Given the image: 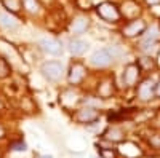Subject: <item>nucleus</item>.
Here are the masks:
<instances>
[{
  "instance_id": "f257e3e1",
  "label": "nucleus",
  "mask_w": 160,
  "mask_h": 158,
  "mask_svg": "<svg viewBox=\"0 0 160 158\" xmlns=\"http://www.w3.org/2000/svg\"><path fill=\"white\" fill-rule=\"evenodd\" d=\"M122 55V50H118L117 46H111V48H101L98 51H95L91 55L90 61L95 67H108V65L117 58Z\"/></svg>"
},
{
  "instance_id": "f03ea898",
  "label": "nucleus",
  "mask_w": 160,
  "mask_h": 158,
  "mask_svg": "<svg viewBox=\"0 0 160 158\" xmlns=\"http://www.w3.org/2000/svg\"><path fill=\"white\" fill-rule=\"evenodd\" d=\"M40 74L48 82H59L64 75V65L59 61H47L40 67Z\"/></svg>"
},
{
  "instance_id": "7ed1b4c3",
  "label": "nucleus",
  "mask_w": 160,
  "mask_h": 158,
  "mask_svg": "<svg viewBox=\"0 0 160 158\" xmlns=\"http://www.w3.org/2000/svg\"><path fill=\"white\" fill-rule=\"evenodd\" d=\"M96 13H98V16L101 19L108 21V22H117L120 18H122L120 10L112 2H102V3H99L96 7Z\"/></svg>"
},
{
  "instance_id": "20e7f679",
  "label": "nucleus",
  "mask_w": 160,
  "mask_h": 158,
  "mask_svg": "<svg viewBox=\"0 0 160 158\" xmlns=\"http://www.w3.org/2000/svg\"><path fill=\"white\" fill-rule=\"evenodd\" d=\"M141 65L138 62H131L128 64L127 67L123 69V74H122V80H123V85L131 88V86H135L139 80V77H141Z\"/></svg>"
},
{
  "instance_id": "39448f33",
  "label": "nucleus",
  "mask_w": 160,
  "mask_h": 158,
  "mask_svg": "<svg viewBox=\"0 0 160 158\" xmlns=\"http://www.w3.org/2000/svg\"><path fill=\"white\" fill-rule=\"evenodd\" d=\"M141 37H142V40H141V50L142 51L154 50V46L160 40V29H158V26H151V29H146V32Z\"/></svg>"
},
{
  "instance_id": "423d86ee",
  "label": "nucleus",
  "mask_w": 160,
  "mask_h": 158,
  "mask_svg": "<svg viewBox=\"0 0 160 158\" xmlns=\"http://www.w3.org/2000/svg\"><path fill=\"white\" fill-rule=\"evenodd\" d=\"M38 46L42 48L47 55H51V56H61L62 55V43L58 40V38H53V37H43L38 40Z\"/></svg>"
},
{
  "instance_id": "0eeeda50",
  "label": "nucleus",
  "mask_w": 160,
  "mask_h": 158,
  "mask_svg": "<svg viewBox=\"0 0 160 158\" xmlns=\"http://www.w3.org/2000/svg\"><path fill=\"white\" fill-rule=\"evenodd\" d=\"M75 120L78 123H82V125H91V123H95V122L99 120V110L96 107H90V105L82 107L80 110H77Z\"/></svg>"
},
{
  "instance_id": "6e6552de",
  "label": "nucleus",
  "mask_w": 160,
  "mask_h": 158,
  "mask_svg": "<svg viewBox=\"0 0 160 158\" xmlns=\"http://www.w3.org/2000/svg\"><path fill=\"white\" fill-rule=\"evenodd\" d=\"M157 96V85L154 80L148 78V80H142L138 85V98L144 102H148L151 99H154Z\"/></svg>"
},
{
  "instance_id": "1a4fd4ad",
  "label": "nucleus",
  "mask_w": 160,
  "mask_h": 158,
  "mask_svg": "<svg viewBox=\"0 0 160 158\" xmlns=\"http://www.w3.org/2000/svg\"><path fill=\"white\" fill-rule=\"evenodd\" d=\"M146 29H148V24L142 19H133L122 29V34L128 38H135V37H141L146 32Z\"/></svg>"
},
{
  "instance_id": "9d476101",
  "label": "nucleus",
  "mask_w": 160,
  "mask_h": 158,
  "mask_svg": "<svg viewBox=\"0 0 160 158\" xmlns=\"http://www.w3.org/2000/svg\"><path fill=\"white\" fill-rule=\"evenodd\" d=\"M85 65L82 62H72L71 67H69V72H68V78H69V83L71 85H78L80 82L85 78Z\"/></svg>"
},
{
  "instance_id": "9b49d317",
  "label": "nucleus",
  "mask_w": 160,
  "mask_h": 158,
  "mask_svg": "<svg viewBox=\"0 0 160 158\" xmlns=\"http://www.w3.org/2000/svg\"><path fill=\"white\" fill-rule=\"evenodd\" d=\"M0 26H2L3 29H7V31H13V29H16L19 26V21H18V18L13 15V13L5 10V11H0Z\"/></svg>"
},
{
  "instance_id": "f8f14e48",
  "label": "nucleus",
  "mask_w": 160,
  "mask_h": 158,
  "mask_svg": "<svg viewBox=\"0 0 160 158\" xmlns=\"http://www.w3.org/2000/svg\"><path fill=\"white\" fill-rule=\"evenodd\" d=\"M102 136H104L106 141H109L112 144H118L125 139V133L122 131V128H118V126H109Z\"/></svg>"
},
{
  "instance_id": "ddd939ff",
  "label": "nucleus",
  "mask_w": 160,
  "mask_h": 158,
  "mask_svg": "<svg viewBox=\"0 0 160 158\" xmlns=\"http://www.w3.org/2000/svg\"><path fill=\"white\" fill-rule=\"evenodd\" d=\"M88 27H90V21H88L87 18H83V16H80V18H75V19L71 22L69 31H71V34H74V35H80V34L87 32Z\"/></svg>"
},
{
  "instance_id": "4468645a",
  "label": "nucleus",
  "mask_w": 160,
  "mask_h": 158,
  "mask_svg": "<svg viewBox=\"0 0 160 158\" xmlns=\"http://www.w3.org/2000/svg\"><path fill=\"white\" fill-rule=\"evenodd\" d=\"M88 42L87 40H82V38H74V40H71L69 43V51L72 53L74 56H82L87 53L88 50Z\"/></svg>"
},
{
  "instance_id": "2eb2a0df",
  "label": "nucleus",
  "mask_w": 160,
  "mask_h": 158,
  "mask_svg": "<svg viewBox=\"0 0 160 158\" xmlns=\"http://www.w3.org/2000/svg\"><path fill=\"white\" fill-rule=\"evenodd\" d=\"M2 5L7 11L16 15V13L21 11V8H22V0H2Z\"/></svg>"
},
{
  "instance_id": "dca6fc26",
  "label": "nucleus",
  "mask_w": 160,
  "mask_h": 158,
  "mask_svg": "<svg viewBox=\"0 0 160 158\" xmlns=\"http://www.w3.org/2000/svg\"><path fill=\"white\" fill-rule=\"evenodd\" d=\"M22 8L31 15H37L40 11V3L38 0H22Z\"/></svg>"
},
{
  "instance_id": "f3484780",
  "label": "nucleus",
  "mask_w": 160,
  "mask_h": 158,
  "mask_svg": "<svg viewBox=\"0 0 160 158\" xmlns=\"http://www.w3.org/2000/svg\"><path fill=\"white\" fill-rule=\"evenodd\" d=\"M10 74H11V65H10V62L5 59V58H2L0 56V78H7V77H10Z\"/></svg>"
},
{
  "instance_id": "a211bd4d",
  "label": "nucleus",
  "mask_w": 160,
  "mask_h": 158,
  "mask_svg": "<svg viewBox=\"0 0 160 158\" xmlns=\"http://www.w3.org/2000/svg\"><path fill=\"white\" fill-rule=\"evenodd\" d=\"M98 153L101 158H118V153L115 149H108V147H99Z\"/></svg>"
},
{
  "instance_id": "6ab92c4d",
  "label": "nucleus",
  "mask_w": 160,
  "mask_h": 158,
  "mask_svg": "<svg viewBox=\"0 0 160 158\" xmlns=\"http://www.w3.org/2000/svg\"><path fill=\"white\" fill-rule=\"evenodd\" d=\"M112 82H104L102 85H99V88H98V91H99V96H102V98H108V96H111L112 94Z\"/></svg>"
},
{
  "instance_id": "aec40b11",
  "label": "nucleus",
  "mask_w": 160,
  "mask_h": 158,
  "mask_svg": "<svg viewBox=\"0 0 160 158\" xmlns=\"http://www.w3.org/2000/svg\"><path fill=\"white\" fill-rule=\"evenodd\" d=\"M10 150H13V152H24V150H28V144H26L22 139L15 141V142L10 144Z\"/></svg>"
},
{
  "instance_id": "412c9836",
  "label": "nucleus",
  "mask_w": 160,
  "mask_h": 158,
  "mask_svg": "<svg viewBox=\"0 0 160 158\" xmlns=\"http://www.w3.org/2000/svg\"><path fill=\"white\" fill-rule=\"evenodd\" d=\"M138 64L141 65V69L144 67V69H151V67H154V61L151 59V58H141L139 61H138Z\"/></svg>"
},
{
  "instance_id": "4be33fe9",
  "label": "nucleus",
  "mask_w": 160,
  "mask_h": 158,
  "mask_svg": "<svg viewBox=\"0 0 160 158\" xmlns=\"http://www.w3.org/2000/svg\"><path fill=\"white\" fill-rule=\"evenodd\" d=\"M149 142H151V146H152L154 149L160 150V134H154V136H151Z\"/></svg>"
},
{
  "instance_id": "5701e85b",
  "label": "nucleus",
  "mask_w": 160,
  "mask_h": 158,
  "mask_svg": "<svg viewBox=\"0 0 160 158\" xmlns=\"http://www.w3.org/2000/svg\"><path fill=\"white\" fill-rule=\"evenodd\" d=\"M77 7L80 10H90L91 2H90V0H77Z\"/></svg>"
},
{
  "instance_id": "b1692460",
  "label": "nucleus",
  "mask_w": 160,
  "mask_h": 158,
  "mask_svg": "<svg viewBox=\"0 0 160 158\" xmlns=\"http://www.w3.org/2000/svg\"><path fill=\"white\" fill-rule=\"evenodd\" d=\"M146 2H148L149 5H158V3H160V0H146Z\"/></svg>"
},
{
  "instance_id": "393cba45",
  "label": "nucleus",
  "mask_w": 160,
  "mask_h": 158,
  "mask_svg": "<svg viewBox=\"0 0 160 158\" xmlns=\"http://www.w3.org/2000/svg\"><path fill=\"white\" fill-rule=\"evenodd\" d=\"M2 137H5V128L0 125V139H2Z\"/></svg>"
},
{
  "instance_id": "a878e982",
  "label": "nucleus",
  "mask_w": 160,
  "mask_h": 158,
  "mask_svg": "<svg viewBox=\"0 0 160 158\" xmlns=\"http://www.w3.org/2000/svg\"><path fill=\"white\" fill-rule=\"evenodd\" d=\"M157 96H158V98H160V82H158V83H157Z\"/></svg>"
},
{
  "instance_id": "bb28decb",
  "label": "nucleus",
  "mask_w": 160,
  "mask_h": 158,
  "mask_svg": "<svg viewBox=\"0 0 160 158\" xmlns=\"http://www.w3.org/2000/svg\"><path fill=\"white\" fill-rule=\"evenodd\" d=\"M38 158H53V156H51V155H40Z\"/></svg>"
}]
</instances>
